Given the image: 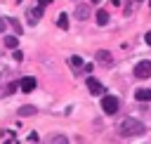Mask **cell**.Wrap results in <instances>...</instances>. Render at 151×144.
Returning a JSON list of instances; mask_svg holds the SVG:
<instances>
[{"instance_id": "obj_1", "label": "cell", "mask_w": 151, "mask_h": 144, "mask_svg": "<svg viewBox=\"0 0 151 144\" xmlns=\"http://www.w3.org/2000/svg\"><path fill=\"white\" fill-rule=\"evenodd\" d=\"M144 130H146V125H144L142 120H137V118H125L123 125H120V135H123V137H137V135H142Z\"/></svg>"}, {"instance_id": "obj_2", "label": "cell", "mask_w": 151, "mask_h": 144, "mask_svg": "<svg viewBox=\"0 0 151 144\" xmlns=\"http://www.w3.org/2000/svg\"><path fill=\"white\" fill-rule=\"evenodd\" d=\"M101 109H104V113L113 116V113L118 111V97H113V94H104V99H101Z\"/></svg>"}, {"instance_id": "obj_3", "label": "cell", "mask_w": 151, "mask_h": 144, "mask_svg": "<svg viewBox=\"0 0 151 144\" xmlns=\"http://www.w3.org/2000/svg\"><path fill=\"white\" fill-rule=\"evenodd\" d=\"M134 76H137V78H142V80H144V78H149V76H151V59L139 61V64L134 66Z\"/></svg>"}, {"instance_id": "obj_4", "label": "cell", "mask_w": 151, "mask_h": 144, "mask_svg": "<svg viewBox=\"0 0 151 144\" xmlns=\"http://www.w3.org/2000/svg\"><path fill=\"white\" fill-rule=\"evenodd\" d=\"M42 12H45V7H42V5H35L33 9H26V19H28V26H35V24H38V19L42 17Z\"/></svg>"}, {"instance_id": "obj_5", "label": "cell", "mask_w": 151, "mask_h": 144, "mask_svg": "<svg viewBox=\"0 0 151 144\" xmlns=\"http://www.w3.org/2000/svg\"><path fill=\"white\" fill-rule=\"evenodd\" d=\"M94 59H97L101 66H106V68L113 66V57H111V52H106V50H99V52L94 54Z\"/></svg>"}, {"instance_id": "obj_6", "label": "cell", "mask_w": 151, "mask_h": 144, "mask_svg": "<svg viewBox=\"0 0 151 144\" xmlns=\"http://www.w3.org/2000/svg\"><path fill=\"white\" fill-rule=\"evenodd\" d=\"M85 83H87V90H90L92 94H104V85H101L97 78H92V76H90Z\"/></svg>"}, {"instance_id": "obj_7", "label": "cell", "mask_w": 151, "mask_h": 144, "mask_svg": "<svg viewBox=\"0 0 151 144\" xmlns=\"http://www.w3.org/2000/svg\"><path fill=\"white\" fill-rule=\"evenodd\" d=\"M19 87H21L24 92H33V90H35V78H31V76L21 78V80H19Z\"/></svg>"}, {"instance_id": "obj_8", "label": "cell", "mask_w": 151, "mask_h": 144, "mask_svg": "<svg viewBox=\"0 0 151 144\" xmlns=\"http://www.w3.org/2000/svg\"><path fill=\"white\" fill-rule=\"evenodd\" d=\"M90 12H92L90 5H78V7H76V17H78L80 21H85V19L90 17Z\"/></svg>"}, {"instance_id": "obj_9", "label": "cell", "mask_w": 151, "mask_h": 144, "mask_svg": "<svg viewBox=\"0 0 151 144\" xmlns=\"http://www.w3.org/2000/svg\"><path fill=\"white\" fill-rule=\"evenodd\" d=\"M134 99H139V102H151V90H137L134 92Z\"/></svg>"}, {"instance_id": "obj_10", "label": "cell", "mask_w": 151, "mask_h": 144, "mask_svg": "<svg viewBox=\"0 0 151 144\" xmlns=\"http://www.w3.org/2000/svg\"><path fill=\"white\" fill-rule=\"evenodd\" d=\"M97 21H99V26H106L109 24V12L106 9H99L97 12Z\"/></svg>"}, {"instance_id": "obj_11", "label": "cell", "mask_w": 151, "mask_h": 144, "mask_svg": "<svg viewBox=\"0 0 151 144\" xmlns=\"http://www.w3.org/2000/svg\"><path fill=\"white\" fill-rule=\"evenodd\" d=\"M5 47H7V50H17V47H19V40H17L14 35H7V38H5Z\"/></svg>"}, {"instance_id": "obj_12", "label": "cell", "mask_w": 151, "mask_h": 144, "mask_svg": "<svg viewBox=\"0 0 151 144\" xmlns=\"http://www.w3.org/2000/svg\"><path fill=\"white\" fill-rule=\"evenodd\" d=\"M57 26H59V28H68V14H66V12H61V14H59Z\"/></svg>"}, {"instance_id": "obj_13", "label": "cell", "mask_w": 151, "mask_h": 144, "mask_svg": "<svg viewBox=\"0 0 151 144\" xmlns=\"http://www.w3.org/2000/svg\"><path fill=\"white\" fill-rule=\"evenodd\" d=\"M35 113V106L26 104V106H19V116H33Z\"/></svg>"}, {"instance_id": "obj_14", "label": "cell", "mask_w": 151, "mask_h": 144, "mask_svg": "<svg viewBox=\"0 0 151 144\" xmlns=\"http://www.w3.org/2000/svg\"><path fill=\"white\" fill-rule=\"evenodd\" d=\"M68 61H71V66H73V68H76V71H78V68H83V66H85V64H83V59H80V57H71V59H68Z\"/></svg>"}, {"instance_id": "obj_15", "label": "cell", "mask_w": 151, "mask_h": 144, "mask_svg": "<svg viewBox=\"0 0 151 144\" xmlns=\"http://www.w3.org/2000/svg\"><path fill=\"white\" fill-rule=\"evenodd\" d=\"M9 24H12V28H14L17 33H21V31H24V26H21V21H19V19H9Z\"/></svg>"}, {"instance_id": "obj_16", "label": "cell", "mask_w": 151, "mask_h": 144, "mask_svg": "<svg viewBox=\"0 0 151 144\" xmlns=\"http://www.w3.org/2000/svg\"><path fill=\"white\" fill-rule=\"evenodd\" d=\"M50 142H54V144H66L68 139H66L64 135H54V137H50Z\"/></svg>"}, {"instance_id": "obj_17", "label": "cell", "mask_w": 151, "mask_h": 144, "mask_svg": "<svg viewBox=\"0 0 151 144\" xmlns=\"http://www.w3.org/2000/svg\"><path fill=\"white\" fill-rule=\"evenodd\" d=\"M17 87H19V83H9V85H7V94H12Z\"/></svg>"}, {"instance_id": "obj_18", "label": "cell", "mask_w": 151, "mask_h": 144, "mask_svg": "<svg viewBox=\"0 0 151 144\" xmlns=\"http://www.w3.org/2000/svg\"><path fill=\"white\" fill-rule=\"evenodd\" d=\"M21 59H24V54H21L19 50H14V61H21Z\"/></svg>"}, {"instance_id": "obj_19", "label": "cell", "mask_w": 151, "mask_h": 144, "mask_svg": "<svg viewBox=\"0 0 151 144\" xmlns=\"http://www.w3.org/2000/svg\"><path fill=\"white\" fill-rule=\"evenodd\" d=\"M38 139H40L38 132H31V135H28V142H38Z\"/></svg>"}, {"instance_id": "obj_20", "label": "cell", "mask_w": 151, "mask_h": 144, "mask_svg": "<svg viewBox=\"0 0 151 144\" xmlns=\"http://www.w3.org/2000/svg\"><path fill=\"white\" fill-rule=\"evenodd\" d=\"M38 5H42V7H47V5H52V0H38Z\"/></svg>"}, {"instance_id": "obj_21", "label": "cell", "mask_w": 151, "mask_h": 144, "mask_svg": "<svg viewBox=\"0 0 151 144\" xmlns=\"http://www.w3.org/2000/svg\"><path fill=\"white\" fill-rule=\"evenodd\" d=\"M144 40H146V45H151V31H149V33L144 35Z\"/></svg>"}, {"instance_id": "obj_22", "label": "cell", "mask_w": 151, "mask_h": 144, "mask_svg": "<svg viewBox=\"0 0 151 144\" xmlns=\"http://www.w3.org/2000/svg\"><path fill=\"white\" fill-rule=\"evenodd\" d=\"M2 31H5V21L0 19V33H2Z\"/></svg>"}, {"instance_id": "obj_23", "label": "cell", "mask_w": 151, "mask_h": 144, "mask_svg": "<svg viewBox=\"0 0 151 144\" xmlns=\"http://www.w3.org/2000/svg\"><path fill=\"white\" fill-rule=\"evenodd\" d=\"M134 2H142V0H134Z\"/></svg>"}, {"instance_id": "obj_24", "label": "cell", "mask_w": 151, "mask_h": 144, "mask_svg": "<svg viewBox=\"0 0 151 144\" xmlns=\"http://www.w3.org/2000/svg\"><path fill=\"white\" fill-rule=\"evenodd\" d=\"M92 2H97V0H92Z\"/></svg>"}]
</instances>
